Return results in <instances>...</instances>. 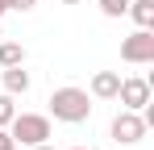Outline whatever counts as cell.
Masks as SVG:
<instances>
[{
    "label": "cell",
    "instance_id": "8992f818",
    "mask_svg": "<svg viewBox=\"0 0 154 150\" xmlns=\"http://www.w3.org/2000/svg\"><path fill=\"white\" fill-rule=\"evenodd\" d=\"M117 88H121V71H96L92 75V96L96 100H117Z\"/></svg>",
    "mask_w": 154,
    "mask_h": 150
},
{
    "label": "cell",
    "instance_id": "5bb4252c",
    "mask_svg": "<svg viewBox=\"0 0 154 150\" xmlns=\"http://www.w3.org/2000/svg\"><path fill=\"white\" fill-rule=\"evenodd\" d=\"M29 150H54V146H50V142H38V146H29Z\"/></svg>",
    "mask_w": 154,
    "mask_h": 150
},
{
    "label": "cell",
    "instance_id": "30bf717a",
    "mask_svg": "<svg viewBox=\"0 0 154 150\" xmlns=\"http://www.w3.org/2000/svg\"><path fill=\"white\" fill-rule=\"evenodd\" d=\"M96 4H100L104 17H125V8H129V0H96Z\"/></svg>",
    "mask_w": 154,
    "mask_h": 150
},
{
    "label": "cell",
    "instance_id": "277c9868",
    "mask_svg": "<svg viewBox=\"0 0 154 150\" xmlns=\"http://www.w3.org/2000/svg\"><path fill=\"white\" fill-rule=\"evenodd\" d=\"M121 58L125 63H154V29H133L121 42Z\"/></svg>",
    "mask_w": 154,
    "mask_h": 150
},
{
    "label": "cell",
    "instance_id": "7a4b0ae2",
    "mask_svg": "<svg viewBox=\"0 0 154 150\" xmlns=\"http://www.w3.org/2000/svg\"><path fill=\"white\" fill-rule=\"evenodd\" d=\"M4 129L13 133V142H17V146H38V142H50V117H42V113H17Z\"/></svg>",
    "mask_w": 154,
    "mask_h": 150
},
{
    "label": "cell",
    "instance_id": "5b68a950",
    "mask_svg": "<svg viewBox=\"0 0 154 150\" xmlns=\"http://www.w3.org/2000/svg\"><path fill=\"white\" fill-rule=\"evenodd\" d=\"M117 100H121V108H133V113H142L146 104H150V79H121V88H117Z\"/></svg>",
    "mask_w": 154,
    "mask_h": 150
},
{
    "label": "cell",
    "instance_id": "9c48e42d",
    "mask_svg": "<svg viewBox=\"0 0 154 150\" xmlns=\"http://www.w3.org/2000/svg\"><path fill=\"white\" fill-rule=\"evenodd\" d=\"M0 67H25V46L0 38Z\"/></svg>",
    "mask_w": 154,
    "mask_h": 150
},
{
    "label": "cell",
    "instance_id": "ba28073f",
    "mask_svg": "<svg viewBox=\"0 0 154 150\" xmlns=\"http://www.w3.org/2000/svg\"><path fill=\"white\" fill-rule=\"evenodd\" d=\"M125 13L137 21V29H154V0H129Z\"/></svg>",
    "mask_w": 154,
    "mask_h": 150
},
{
    "label": "cell",
    "instance_id": "6da1fadb",
    "mask_svg": "<svg viewBox=\"0 0 154 150\" xmlns=\"http://www.w3.org/2000/svg\"><path fill=\"white\" fill-rule=\"evenodd\" d=\"M50 113H54V121L79 125V121L92 117V96L83 88H54L50 92Z\"/></svg>",
    "mask_w": 154,
    "mask_h": 150
},
{
    "label": "cell",
    "instance_id": "8fae6325",
    "mask_svg": "<svg viewBox=\"0 0 154 150\" xmlns=\"http://www.w3.org/2000/svg\"><path fill=\"white\" fill-rule=\"evenodd\" d=\"M13 117H17V104H13V96H8V92H0V125H8Z\"/></svg>",
    "mask_w": 154,
    "mask_h": 150
},
{
    "label": "cell",
    "instance_id": "9a60e30c",
    "mask_svg": "<svg viewBox=\"0 0 154 150\" xmlns=\"http://www.w3.org/2000/svg\"><path fill=\"white\" fill-rule=\"evenodd\" d=\"M4 13H8V0H0V17H4Z\"/></svg>",
    "mask_w": 154,
    "mask_h": 150
},
{
    "label": "cell",
    "instance_id": "2e32d148",
    "mask_svg": "<svg viewBox=\"0 0 154 150\" xmlns=\"http://www.w3.org/2000/svg\"><path fill=\"white\" fill-rule=\"evenodd\" d=\"M63 4H79V0H63Z\"/></svg>",
    "mask_w": 154,
    "mask_h": 150
},
{
    "label": "cell",
    "instance_id": "ac0fdd59",
    "mask_svg": "<svg viewBox=\"0 0 154 150\" xmlns=\"http://www.w3.org/2000/svg\"><path fill=\"white\" fill-rule=\"evenodd\" d=\"M0 38H4V29H0Z\"/></svg>",
    "mask_w": 154,
    "mask_h": 150
},
{
    "label": "cell",
    "instance_id": "d6986e66",
    "mask_svg": "<svg viewBox=\"0 0 154 150\" xmlns=\"http://www.w3.org/2000/svg\"><path fill=\"white\" fill-rule=\"evenodd\" d=\"M13 150H21V146H13Z\"/></svg>",
    "mask_w": 154,
    "mask_h": 150
},
{
    "label": "cell",
    "instance_id": "e0dca14e",
    "mask_svg": "<svg viewBox=\"0 0 154 150\" xmlns=\"http://www.w3.org/2000/svg\"><path fill=\"white\" fill-rule=\"evenodd\" d=\"M71 150H83V146H71Z\"/></svg>",
    "mask_w": 154,
    "mask_h": 150
},
{
    "label": "cell",
    "instance_id": "4fadbf2b",
    "mask_svg": "<svg viewBox=\"0 0 154 150\" xmlns=\"http://www.w3.org/2000/svg\"><path fill=\"white\" fill-rule=\"evenodd\" d=\"M33 4H38V0H8V8H17V13H29Z\"/></svg>",
    "mask_w": 154,
    "mask_h": 150
},
{
    "label": "cell",
    "instance_id": "7c38bea8",
    "mask_svg": "<svg viewBox=\"0 0 154 150\" xmlns=\"http://www.w3.org/2000/svg\"><path fill=\"white\" fill-rule=\"evenodd\" d=\"M13 146H17V142H13V133H8V129L0 125V150H13Z\"/></svg>",
    "mask_w": 154,
    "mask_h": 150
},
{
    "label": "cell",
    "instance_id": "52a82bcc",
    "mask_svg": "<svg viewBox=\"0 0 154 150\" xmlns=\"http://www.w3.org/2000/svg\"><path fill=\"white\" fill-rule=\"evenodd\" d=\"M0 79H4L8 96H25L29 92V71H21V67H0Z\"/></svg>",
    "mask_w": 154,
    "mask_h": 150
},
{
    "label": "cell",
    "instance_id": "3957f363",
    "mask_svg": "<svg viewBox=\"0 0 154 150\" xmlns=\"http://www.w3.org/2000/svg\"><path fill=\"white\" fill-rule=\"evenodd\" d=\"M112 142H121V146H137L142 138H146V129L150 125L142 121V113H133V108H121L117 117H112Z\"/></svg>",
    "mask_w": 154,
    "mask_h": 150
}]
</instances>
